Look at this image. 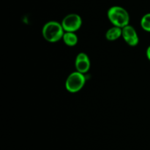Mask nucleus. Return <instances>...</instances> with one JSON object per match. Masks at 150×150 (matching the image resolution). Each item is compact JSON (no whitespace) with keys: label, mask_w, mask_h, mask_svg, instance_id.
<instances>
[{"label":"nucleus","mask_w":150,"mask_h":150,"mask_svg":"<svg viewBox=\"0 0 150 150\" xmlns=\"http://www.w3.org/2000/svg\"><path fill=\"white\" fill-rule=\"evenodd\" d=\"M64 32H76L82 26V18L79 14L70 13L64 17L61 22Z\"/></svg>","instance_id":"obj_4"},{"label":"nucleus","mask_w":150,"mask_h":150,"mask_svg":"<svg viewBox=\"0 0 150 150\" xmlns=\"http://www.w3.org/2000/svg\"><path fill=\"white\" fill-rule=\"evenodd\" d=\"M122 29L118 26H113L105 32V38L108 41H115L122 38Z\"/></svg>","instance_id":"obj_7"},{"label":"nucleus","mask_w":150,"mask_h":150,"mask_svg":"<svg viewBox=\"0 0 150 150\" xmlns=\"http://www.w3.org/2000/svg\"><path fill=\"white\" fill-rule=\"evenodd\" d=\"M122 29V38H123L125 42L129 46H136L139 42V38L135 28L131 25L128 24Z\"/></svg>","instance_id":"obj_5"},{"label":"nucleus","mask_w":150,"mask_h":150,"mask_svg":"<svg viewBox=\"0 0 150 150\" xmlns=\"http://www.w3.org/2000/svg\"><path fill=\"white\" fill-rule=\"evenodd\" d=\"M91 67V62L89 57L86 53L80 52L76 55L75 60V67L77 71L80 73H87Z\"/></svg>","instance_id":"obj_6"},{"label":"nucleus","mask_w":150,"mask_h":150,"mask_svg":"<svg viewBox=\"0 0 150 150\" xmlns=\"http://www.w3.org/2000/svg\"><path fill=\"white\" fill-rule=\"evenodd\" d=\"M86 83V76L83 73L80 72H73L66 79L65 89L70 93H76L81 90Z\"/></svg>","instance_id":"obj_3"},{"label":"nucleus","mask_w":150,"mask_h":150,"mask_svg":"<svg viewBox=\"0 0 150 150\" xmlns=\"http://www.w3.org/2000/svg\"><path fill=\"white\" fill-rule=\"evenodd\" d=\"M140 24L144 30L150 32V13H146L142 18Z\"/></svg>","instance_id":"obj_9"},{"label":"nucleus","mask_w":150,"mask_h":150,"mask_svg":"<svg viewBox=\"0 0 150 150\" xmlns=\"http://www.w3.org/2000/svg\"><path fill=\"white\" fill-rule=\"evenodd\" d=\"M64 30L62 23L56 21H50L42 28V35L47 42L54 43L62 39Z\"/></svg>","instance_id":"obj_1"},{"label":"nucleus","mask_w":150,"mask_h":150,"mask_svg":"<svg viewBox=\"0 0 150 150\" xmlns=\"http://www.w3.org/2000/svg\"><path fill=\"white\" fill-rule=\"evenodd\" d=\"M146 57H147L148 60L150 62V45L146 48Z\"/></svg>","instance_id":"obj_10"},{"label":"nucleus","mask_w":150,"mask_h":150,"mask_svg":"<svg viewBox=\"0 0 150 150\" xmlns=\"http://www.w3.org/2000/svg\"><path fill=\"white\" fill-rule=\"evenodd\" d=\"M62 40L64 43L69 47L75 46L77 45L78 42H79V38L76 32H64Z\"/></svg>","instance_id":"obj_8"},{"label":"nucleus","mask_w":150,"mask_h":150,"mask_svg":"<svg viewBox=\"0 0 150 150\" xmlns=\"http://www.w3.org/2000/svg\"><path fill=\"white\" fill-rule=\"evenodd\" d=\"M107 16L113 26L123 28L130 24V15L127 10L121 6H112L108 9Z\"/></svg>","instance_id":"obj_2"}]
</instances>
